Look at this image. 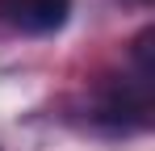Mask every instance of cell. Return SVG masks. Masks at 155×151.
<instances>
[{
    "instance_id": "obj_1",
    "label": "cell",
    "mask_w": 155,
    "mask_h": 151,
    "mask_svg": "<svg viewBox=\"0 0 155 151\" xmlns=\"http://www.w3.org/2000/svg\"><path fill=\"white\" fill-rule=\"evenodd\" d=\"M0 8L25 34H51V29H59L67 21L71 0H0Z\"/></svg>"
}]
</instances>
